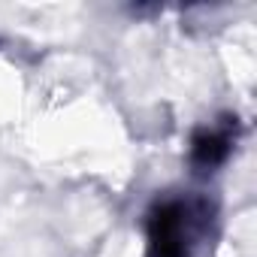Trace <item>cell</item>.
Listing matches in <instances>:
<instances>
[{"instance_id":"6da1fadb","label":"cell","mask_w":257,"mask_h":257,"mask_svg":"<svg viewBox=\"0 0 257 257\" xmlns=\"http://www.w3.org/2000/svg\"><path fill=\"white\" fill-rule=\"evenodd\" d=\"M206 200L158 197L146 215L149 257H191L206 227Z\"/></svg>"},{"instance_id":"7a4b0ae2","label":"cell","mask_w":257,"mask_h":257,"mask_svg":"<svg viewBox=\"0 0 257 257\" xmlns=\"http://www.w3.org/2000/svg\"><path fill=\"white\" fill-rule=\"evenodd\" d=\"M236 131H239L236 115H224L221 121L197 127L194 137H191V146H188V164H191V170L197 176H209L218 167H224L227 158L233 155Z\"/></svg>"}]
</instances>
